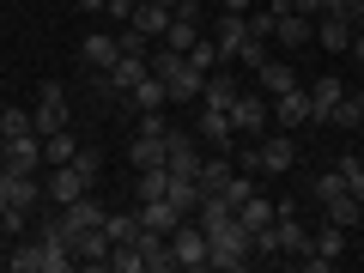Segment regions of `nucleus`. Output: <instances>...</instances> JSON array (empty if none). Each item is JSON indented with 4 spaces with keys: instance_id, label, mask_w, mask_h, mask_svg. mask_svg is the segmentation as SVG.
Returning <instances> with one entry per match:
<instances>
[{
    "instance_id": "obj_50",
    "label": "nucleus",
    "mask_w": 364,
    "mask_h": 273,
    "mask_svg": "<svg viewBox=\"0 0 364 273\" xmlns=\"http://www.w3.org/2000/svg\"><path fill=\"white\" fill-rule=\"evenodd\" d=\"M358 97H364V91H358Z\"/></svg>"
},
{
    "instance_id": "obj_38",
    "label": "nucleus",
    "mask_w": 364,
    "mask_h": 273,
    "mask_svg": "<svg viewBox=\"0 0 364 273\" xmlns=\"http://www.w3.org/2000/svg\"><path fill=\"white\" fill-rule=\"evenodd\" d=\"M25 225H31V213H25V207H6V200H0V231H6V237H18Z\"/></svg>"
},
{
    "instance_id": "obj_23",
    "label": "nucleus",
    "mask_w": 364,
    "mask_h": 273,
    "mask_svg": "<svg viewBox=\"0 0 364 273\" xmlns=\"http://www.w3.org/2000/svg\"><path fill=\"white\" fill-rule=\"evenodd\" d=\"M279 219V207H273L267 195H249L243 207H237V225H243V231H261V225H273Z\"/></svg>"
},
{
    "instance_id": "obj_15",
    "label": "nucleus",
    "mask_w": 364,
    "mask_h": 273,
    "mask_svg": "<svg viewBox=\"0 0 364 273\" xmlns=\"http://www.w3.org/2000/svg\"><path fill=\"white\" fill-rule=\"evenodd\" d=\"M0 200H6V207H37L43 200V188H37V170H6V182H0Z\"/></svg>"
},
{
    "instance_id": "obj_39",
    "label": "nucleus",
    "mask_w": 364,
    "mask_h": 273,
    "mask_svg": "<svg viewBox=\"0 0 364 273\" xmlns=\"http://www.w3.org/2000/svg\"><path fill=\"white\" fill-rule=\"evenodd\" d=\"M249 37H261V43H273V6H249Z\"/></svg>"
},
{
    "instance_id": "obj_42",
    "label": "nucleus",
    "mask_w": 364,
    "mask_h": 273,
    "mask_svg": "<svg viewBox=\"0 0 364 273\" xmlns=\"http://www.w3.org/2000/svg\"><path fill=\"white\" fill-rule=\"evenodd\" d=\"M322 6L328 0H291V13H310V18H322Z\"/></svg>"
},
{
    "instance_id": "obj_29",
    "label": "nucleus",
    "mask_w": 364,
    "mask_h": 273,
    "mask_svg": "<svg viewBox=\"0 0 364 273\" xmlns=\"http://www.w3.org/2000/svg\"><path fill=\"white\" fill-rule=\"evenodd\" d=\"M104 231L109 243H128V237H140V213H104Z\"/></svg>"
},
{
    "instance_id": "obj_35",
    "label": "nucleus",
    "mask_w": 364,
    "mask_h": 273,
    "mask_svg": "<svg viewBox=\"0 0 364 273\" xmlns=\"http://www.w3.org/2000/svg\"><path fill=\"white\" fill-rule=\"evenodd\" d=\"M219 195H225V200H231V207H243V200H249V195H255V176H243V170H231V182H225Z\"/></svg>"
},
{
    "instance_id": "obj_3",
    "label": "nucleus",
    "mask_w": 364,
    "mask_h": 273,
    "mask_svg": "<svg viewBox=\"0 0 364 273\" xmlns=\"http://www.w3.org/2000/svg\"><path fill=\"white\" fill-rule=\"evenodd\" d=\"M255 261V237L243 231V225H219V231H207V267H219V273H237V267H249Z\"/></svg>"
},
{
    "instance_id": "obj_12",
    "label": "nucleus",
    "mask_w": 364,
    "mask_h": 273,
    "mask_svg": "<svg viewBox=\"0 0 364 273\" xmlns=\"http://www.w3.org/2000/svg\"><path fill=\"white\" fill-rule=\"evenodd\" d=\"M146 73H152V55H122V61H116V67L104 73V91H116V97H128V91L140 85Z\"/></svg>"
},
{
    "instance_id": "obj_14",
    "label": "nucleus",
    "mask_w": 364,
    "mask_h": 273,
    "mask_svg": "<svg viewBox=\"0 0 364 273\" xmlns=\"http://www.w3.org/2000/svg\"><path fill=\"white\" fill-rule=\"evenodd\" d=\"M195 134H200L207 146H219V152H231V140H237V128H231V109H207V104H200Z\"/></svg>"
},
{
    "instance_id": "obj_6",
    "label": "nucleus",
    "mask_w": 364,
    "mask_h": 273,
    "mask_svg": "<svg viewBox=\"0 0 364 273\" xmlns=\"http://www.w3.org/2000/svg\"><path fill=\"white\" fill-rule=\"evenodd\" d=\"M195 267H207V231L195 219H182L170 231V273H195Z\"/></svg>"
},
{
    "instance_id": "obj_37",
    "label": "nucleus",
    "mask_w": 364,
    "mask_h": 273,
    "mask_svg": "<svg viewBox=\"0 0 364 273\" xmlns=\"http://www.w3.org/2000/svg\"><path fill=\"white\" fill-rule=\"evenodd\" d=\"M340 170H346V188H352V200L364 207V158H340Z\"/></svg>"
},
{
    "instance_id": "obj_9",
    "label": "nucleus",
    "mask_w": 364,
    "mask_h": 273,
    "mask_svg": "<svg viewBox=\"0 0 364 273\" xmlns=\"http://www.w3.org/2000/svg\"><path fill=\"white\" fill-rule=\"evenodd\" d=\"M273 122H279V128H304V122H316V104H310V85H291V91H279V97H273Z\"/></svg>"
},
{
    "instance_id": "obj_24",
    "label": "nucleus",
    "mask_w": 364,
    "mask_h": 273,
    "mask_svg": "<svg viewBox=\"0 0 364 273\" xmlns=\"http://www.w3.org/2000/svg\"><path fill=\"white\" fill-rule=\"evenodd\" d=\"M255 73H261V91H267V97H279V91H291V85H298V73H291V61H261Z\"/></svg>"
},
{
    "instance_id": "obj_44",
    "label": "nucleus",
    "mask_w": 364,
    "mask_h": 273,
    "mask_svg": "<svg viewBox=\"0 0 364 273\" xmlns=\"http://www.w3.org/2000/svg\"><path fill=\"white\" fill-rule=\"evenodd\" d=\"M352 31H358V37H364V13H358V25H352Z\"/></svg>"
},
{
    "instance_id": "obj_5",
    "label": "nucleus",
    "mask_w": 364,
    "mask_h": 273,
    "mask_svg": "<svg viewBox=\"0 0 364 273\" xmlns=\"http://www.w3.org/2000/svg\"><path fill=\"white\" fill-rule=\"evenodd\" d=\"M267 122H273V97L267 91H237L231 97V128L243 134V140H261Z\"/></svg>"
},
{
    "instance_id": "obj_4",
    "label": "nucleus",
    "mask_w": 364,
    "mask_h": 273,
    "mask_svg": "<svg viewBox=\"0 0 364 273\" xmlns=\"http://www.w3.org/2000/svg\"><path fill=\"white\" fill-rule=\"evenodd\" d=\"M243 164L255 170V176H286V170L298 164V146H291L286 128H279V134H261V140L243 152Z\"/></svg>"
},
{
    "instance_id": "obj_32",
    "label": "nucleus",
    "mask_w": 364,
    "mask_h": 273,
    "mask_svg": "<svg viewBox=\"0 0 364 273\" xmlns=\"http://www.w3.org/2000/svg\"><path fill=\"white\" fill-rule=\"evenodd\" d=\"M364 122V97H340L334 116H328V128H358Z\"/></svg>"
},
{
    "instance_id": "obj_19",
    "label": "nucleus",
    "mask_w": 364,
    "mask_h": 273,
    "mask_svg": "<svg viewBox=\"0 0 364 273\" xmlns=\"http://www.w3.org/2000/svg\"><path fill=\"white\" fill-rule=\"evenodd\" d=\"M134 213H140V225H146V231H164V237L176 231L182 219H188V213H182V207H170V200H140Z\"/></svg>"
},
{
    "instance_id": "obj_31",
    "label": "nucleus",
    "mask_w": 364,
    "mask_h": 273,
    "mask_svg": "<svg viewBox=\"0 0 364 273\" xmlns=\"http://www.w3.org/2000/svg\"><path fill=\"white\" fill-rule=\"evenodd\" d=\"M322 207H328V219H334V225H346V231L364 219V207H358L352 195H334V200H322Z\"/></svg>"
},
{
    "instance_id": "obj_48",
    "label": "nucleus",
    "mask_w": 364,
    "mask_h": 273,
    "mask_svg": "<svg viewBox=\"0 0 364 273\" xmlns=\"http://www.w3.org/2000/svg\"><path fill=\"white\" fill-rule=\"evenodd\" d=\"M67 6H79V0H67Z\"/></svg>"
},
{
    "instance_id": "obj_13",
    "label": "nucleus",
    "mask_w": 364,
    "mask_h": 273,
    "mask_svg": "<svg viewBox=\"0 0 364 273\" xmlns=\"http://www.w3.org/2000/svg\"><path fill=\"white\" fill-rule=\"evenodd\" d=\"M273 37H279V49H304V43L316 37V18L310 13H273Z\"/></svg>"
},
{
    "instance_id": "obj_25",
    "label": "nucleus",
    "mask_w": 364,
    "mask_h": 273,
    "mask_svg": "<svg viewBox=\"0 0 364 273\" xmlns=\"http://www.w3.org/2000/svg\"><path fill=\"white\" fill-rule=\"evenodd\" d=\"M340 97H346V85H340V79H316V85H310L316 122H328V116H334V104H340Z\"/></svg>"
},
{
    "instance_id": "obj_20",
    "label": "nucleus",
    "mask_w": 364,
    "mask_h": 273,
    "mask_svg": "<svg viewBox=\"0 0 364 273\" xmlns=\"http://www.w3.org/2000/svg\"><path fill=\"white\" fill-rule=\"evenodd\" d=\"M316 43H322L328 55H346V43H352V18L322 13V18H316Z\"/></svg>"
},
{
    "instance_id": "obj_7",
    "label": "nucleus",
    "mask_w": 364,
    "mask_h": 273,
    "mask_svg": "<svg viewBox=\"0 0 364 273\" xmlns=\"http://www.w3.org/2000/svg\"><path fill=\"white\" fill-rule=\"evenodd\" d=\"M67 116H73V109H67V85H43V97H37V109H31V128L37 134H61L67 128Z\"/></svg>"
},
{
    "instance_id": "obj_17",
    "label": "nucleus",
    "mask_w": 364,
    "mask_h": 273,
    "mask_svg": "<svg viewBox=\"0 0 364 273\" xmlns=\"http://www.w3.org/2000/svg\"><path fill=\"white\" fill-rule=\"evenodd\" d=\"M73 261H85V267H109V231H104V225H91V231L73 237Z\"/></svg>"
},
{
    "instance_id": "obj_34",
    "label": "nucleus",
    "mask_w": 364,
    "mask_h": 273,
    "mask_svg": "<svg viewBox=\"0 0 364 273\" xmlns=\"http://www.w3.org/2000/svg\"><path fill=\"white\" fill-rule=\"evenodd\" d=\"M334 195H352V188H346V170H322V176H316V200H334Z\"/></svg>"
},
{
    "instance_id": "obj_1",
    "label": "nucleus",
    "mask_w": 364,
    "mask_h": 273,
    "mask_svg": "<svg viewBox=\"0 0 364 273\" xmlns=\"http://www.w3.org/2000/svg\"><path fill=\"white\" fill-rule=\"evenodd\" d=\"M91 182H97V152H85V146H79L73 164H49V182H43V195H49L55 207H73V200H85Z\"/></svg>"
},
{
    "instance_id": "obj_26",
    "label": "nucleus",
    "mask_w": 364,
    "mask_h": 273,
    "mask_svg": "<svg viewBox=\"0 0 364 273\" xmlns=\"http://www.w3.org/2000/svg\"><path fill=\"white\" fill-rule=\"evenodd\" d=\"M73 158H79V140H73V134H43V164H73Z\"/></svg>"
},
{
    "instance_id": "obj_49",
    "label": "nucleus",
    "mask_w": 364,
    "mask_h": 273,
    "mask_svg": "<svg viewBox=\"0 0 364 273\" xmlns=\"http://www.w3.org/2000/svg\"><path fill=\"white\" fill-rule=\"evenodd\" d=\"M358 134H364V122H358Z\"/></svg>"
},
{
    "instance_id": "obj_22",
    "label": "nucleus",
    "mask_w": 364,
    "mask_h": 273,
    "mask_svg": "<svg viewBox=\"0 0 364 273\" xmlns=\"http://www.w3.org/2000/svg\"><path fill=\"white\" fill-rule=\"evenodd\" d=\"M128 158H134V170H158V164H164V134H134Z\"/></svg>"
},
{
    "instance_id": "obj_11",
    "label": "nucleus",
    "mask_w": 364,
    "mask_h": 273,
    "mask_svg": "<svg viewBox=\"0 0 364 273\" xmlns=\"http://www.w3.org/2000/svg\"><path fill=\"white\" fill-rule=\"evenodd\" d=\"M170 18H176V6H158V0H134V13L122 18V25H134L146 43H158V37L170 31Z\"/></svg>"
},
{
    "instance_id": "obj_33",
    "label": "nucleus",
    "mask_w": 364,
    "mask_h": 273,
    "mask_svg": "<svg viewBox=\"0 0 364 273\" xmlns=\"http://www.w3.org/2000/svg\"><path fill=\"white\" fill-rule=\"evenodd\" d=\"M188 67H200V73H213V67H225V55H219V43H213V37H200L195 49H188Z\"/></svg>"
},
{
    "instance_id": "obj_2",
    "label": "nucleus",
    "mask_w": 364,
    "mask_h": 273,
    "mask_svg": "<svg viewBox=\"0 0 364 273\" xmlns=\"http://www.w3.org/2000/svg\"><path fill=\"white\" fill-rule=\"evenodd\" d=\"M152 73L164 79L170 104H200V85H207V73H200V67H188V55H176V49H152Z\"/></svg>"
},
{
    "instance_id": "obj_40",
    "label": "nucleus",
    "mask_w": 364,
    "mask_h": 273,
    "mask_svg": "<svg viewBox=\"0 0 364 273\" xmlns=\"http://www.w3.org/2000/svg\"><path fill=\"white\" fill-rule=\"evenodd\" d=\"M261 61H267V43H261V37H249L243 49H237V67H261Z\"/></svg>"
},
{
    "instance_id": "obj_36",
    "label": "nucleus",
    "mask_w": 364,
    "mask_h": 273,
    "mask_svg": "<svg viewBox=\"0 0 364 273\" xmlns=\"http://www.w3.org/2000/svg\"><path fill=\"white\" fill-rule=\"evenodd\" d=\"M25 128H31V109H18V104L0 109V140H13V134H25Z\"/></svg>"
},
{
    "instance_id": "obj_10",
    "label": "nucleus",
    "mask_w": 364,
    "mask_h": 273,
    "mask_svg": "<svg viewBox=\"0 0 364 273\" xmlns=\"http://www.w3.org/2000/svg\"><path fill=\"white\" fill-rule=\"evenodd\" d=\"M0 164L6 170H37L43 164V134L25 128V134H13V140H0Z\"/></svg>"
},
{
    "instance_id": "obj_41",
    "label": "nucleus",
    "mask_w": 364,
    "mask_h": 273,
    "mask_svg": "<svg viewBox=\"0 0 364 273\" xmlns=\"http://www.w3.org/2000/svg\"><path fill=\"white\" fill-rule=\"evenodd\" d=\"M322 13H334V18H352V25H358V13H364V0H328Z\"/></svg>"
},
{
    "instance_id": "obj_28",
    "label": "nucleus",
    "mask_w": 364,
    "mask_h": 273,
    "mask_svg": "<svg viewBox=\"0 0 364 273\" xmlns=\"http://www.w3.org/2000/svg\"><path fill=\"white\" fill-rule=\"evenodd\" d=\"M109 267H116V273H146L140 243H134V237H128V243H109Z\"/></svg>"
},
{
    "instance_id": "obj_30",
    "label": "nucleus",
    "mask_w": 364,
    "mask_h": 273,
    "mask_svg": "<svg viewBox=\"0 0 364 273\" xmlns=\"http://www.w3.org/2000/svg\"><path fill=\"white\" fill-rule=\"evenodd\" d=\"M134 176H140V200H164L170 195V170L158 164V170H134Z\"/></svg>"
},
{
    "instance_id": "obj_47",
    "label": "nucleus",
    "mask_w": 364,
    "mask_h": 273,
    "mask_svg": "<svg viewBox=\"0 0 364 273\" xmlns=\"http://www.w3.org/2000/svg\"><path fill=\"white\" fill-rule=\"evenodd\" d=\"M0 182H6V164H0Z\"/></svg>"
},
{
    "instance_id": "obj_45",
    "label": "nucleus",
    "mask_w": 364,
    "mask_h": 273,
    "mask_svg": "<svg viewBox=\"0 0 364 273\" xmlns=\"http://www.w3.org/2000/svg\"><path fill=\"white\" fill-rule=\"evenodd\" d=\"M182 6H207V0H182Z\"/></svg>"
},
{
    "instance_id": "obj_18",
    "label": "nucleus",
    "mask_w": 364,
    "mask_h": 273,
    "mask_svg": "<svg viewBox=\"0 0 364 273\" xmlns=\"http://www.w3.org/2000/svg\"><path fill=\"white\" fill-rule=\"evenodd\" d=\"M79 61H85V67H97V73H109V67L122 61V43L97 31V37H85V43H79Z\"/></svg>"
},
{
    "instance_id": "obj_8",
    "label": "nucleus",
    "mask_w": 364,
    "mask_h": 273,
    "mask_svg": "<svg viewBox=\"0 0 364 273\" xmlns=\"http://www.w3.org/2000/svg\"><path fill=\"white\" fill-rule=\"evenodd\" d=\"M340 255H346V225H334V219H328L322 231L310 237V255H304V267H310V273H322V267H334Z\"/></svg>"
},
{
    "instance_id": "obj_43",
    "label": "nucleus",
    "mask_w": 364,
    "mask_h": 273,
    "mask_svg": "<svg viewBox=\"0 0 364 273\" xmlns=\"http://www.w3.org/2000/svg\"><path fill=\"white\" fill-rule=\"evenodd\" d=\"M109 0H79V13H104Z\"/></svg>"
},
{
    "instance_id": "obj_16",
    "label": "nucleus",
    "mask_w": 364,
    "mask_h": 273,
    "mask_svg": "<svg viewBox=\"0 0 364 273\" xmlns=\"http://www.w3.org/2000/svg\"><path fill=\"white\" fill-rule=\"evenodd\" d=\"M213 43H219L225 61H237V49L249 43V13H219V25H213Z\"/></svg>"
},
{
    "instance_id": "obj_27",
    "label": "nucleus",
    "mask_w": 364,
    "mask_h": 273,
    "mask_svg": "<svg viewBox=\"0 0 364 273\" xmlns=\"http://www.w3.org/2000/svg\"><path fill=\"white\" fill-rule=\"evenodd\" d=\"M128 97H134V104H140V109H164V104H170V91H164V79H158V73H146L140 85L128 91Z\"/></svg>"
},
{
    "instance_id": "obj_46",
    "label": "nucleus",
    "mask_w": 364,
    "mask_h": 273,
    "mask_svg": "<svg viewBox=\"0 0 364 273\" xmlns=\"http://www.w3.org/2000/svg\"><path fill=\"white\" fill-rule=\"evenodd\" d=\"M158 6H182V0H158Z\"/></svg>"
},
{
    "instance_id": "obj_21",
    "label": "nucleus",
    "mask_w": 364,
    "mask_h": 273,
    "mask_svg": "<svg viewBox=\"0 0 364 273\" xmlns=\"http://www.w3.org/2000/svg\"><path fill=\"white\" fill-rule=\"evenodd\" d=\"M231 97H237V79L225 73V67H213L207 85H200V104H207V109H231Z\"/></svg>"
}]
</instances>
